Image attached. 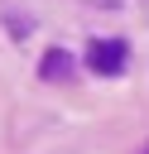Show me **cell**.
<instances>
[{
    "label": "cell",
    "mask_w": 149,
    "mask_h": 154,
    "mask_svg": "<svg viewBox=\"0 0 149 154\" xmlns=\"http://www.w3.org/2000/svg\"><path fill=\"white\" fill-rule=\"evenodd\" d=\"M125 63H130L125 38H91V48H87V67H91L96 77H120Z\"/></svg>",
    "instance_id": "cell-1"
},
{
    "label": "cell",
    "mask_w": 149,
    "mask_h": 154,
    "mask_svg": "<svg viewBox=\"0 0 149 154\" xmlns=\"http://www.w3.org/2000/svg\"><path fill=\"white\" fill-rule=\"evenodd\" d=\"M144 154H149V149H144Z\"/></svg>",
    "instance_id": "cell-3"
},
{
    "label": "cell",
    "mask_w": 149,
    "mask_h": 154,
    "mask_svg": "<svg viewBox=\"0 0 149 154\" xmlns=\"http://www.w3.org/2000/svg\"><path fill=\"white\" fill-rule=\"evenodd\" d=\"M72 72H77V63H72L67 48H48L43 63H38V77H43V82H67Z\"/></svg>",
    "instance_id": "cell-2"
}]
</instances>
